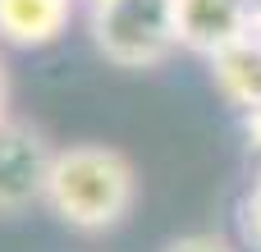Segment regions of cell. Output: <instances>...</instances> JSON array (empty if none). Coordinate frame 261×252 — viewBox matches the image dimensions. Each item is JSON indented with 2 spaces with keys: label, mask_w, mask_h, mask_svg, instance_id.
<instances>
[{
  "label": "cell",
  "mask_w": 261,
  "mask_h": 252,
  "mask_svg": "<svg viewBox=\"0 0 261 252\" xmlns=\"http://www.w3.org/2000/svg\"><path fill=\"white\" fill-rule=\"evenodd\" d=\"M73 9L78 0H0V41L41 51L69 32Z\"/></svg>",
  "instance_id": "cell-5"
},
{
  "label": "cell",
  "mask_w": 261,
  "mask_h": 252,
  "mask_svg": "<svg viewBox=\"0 0 261 252\" xmlns=\"http://www.w3.org/2000/svg\"><path fill=\"white\" fill-rule=\"evenodd\" d=\"M252 37L261 41V0H257V18H252Z\"/></svg>",
  "instance_id": "cell-11"
},
{
  "label": "cell",
  "mask_w": 261,
  "mask_h": 252,
  "mask_svg": "<svg viewBox=\"0 0 261 252\" xmlns=\"http://www.w3.org/2000/svg\"><path fill=\"white\" fill-rule=\"evenodd\" d=\"M243 138H248V147L261 156V110L257 115H243Z\"/></svg>",
  "instance_id": "cell-9"
},
{
  "label": "cell",
  "mask_w": 261,
  "mask_h": 252,
  "mask_svg": "<svg viewBox=\"0 0 261 252\" xmlns=\"http://www.w3.org/2000/svg\"><path fill=\"white\" fill-rule=\"evenodd\" d=\"M9 119V69H5V55H0V124Z\"/></svg>",
  "instance_id": "cell-10"
},
{
  "label": "cell",
  "mask_w": 261,
  "mask_h": 252,
  "mask_svg": "<svg viewBox=\"0 0 261 252\" xmlns=\"http://www.w3.org/2000/svg\"><path fill=\"white\" fill-rule=\"evenodd\" d=\"M41 207L73 234H106L124 225L128 211L138 207V170L119 147H106V142L55 147Z\"/></svg>",
  "instance_id": "cell-1"
},
{
  "label": "cell",
  "mask_w": 261,
  "mask_h": 252,
  "mask_svg": "<svg viewBox=\"0 0 261 252\" xmlns=\"http://www.w3.org/2000/svg\"><path fill=\"white\" fill-rule=\"evenodd\" d=\"M239 225H243V243L261 252V170L248 188V197H243V207H239Z\"/></svg>",
  "instance_id": "cell-7"
},
{
  "label": "cell",
  "mask_w": 261,
  "mask_h": 252,
  "mask_svg": "<svg viewBox=\"0 0 261 252\" xmlns=\"http://www.w3.org/2000/svg\"><path fill=\"white\" fill-rule=\"evenodd\" d=\"M170 5H174L179 51L202 55L206 64L252 37L257 0H170Z\"/></svg>",
  "instance_id": "cell-4"
},
{
  "label": "cell",
  "mask_w": 261,
  "mask_h": 252,
  "mask_svg": "<svg viewBox=\"0 0 261 252\" xmlns=\"http://www.w3.org/2000/svg\"><path fill=\"white\" fill-rule=\"evenodd\" d=\"M87 32L115 69H161L179 51L170 0H101L87 5Z\"/></svg>",
  "instance_id": "cell-2"
},
{
  "label": "cell",
  "mask_w": 261,
  "mask_h": 252,
  "mask_svg": "<svg viewBox=\"0 0 261 252\" xmlns=\"http://www.w3.org/2000/svg\"><path fill=\"white\" fill-rule=\"evenodd\" d=\"M87 5H101V0H87Z\"/></svg>",
  "instance_id": "cell-12"
},
{
  "label": "cell",
  "mask_w": 261,
  "mask_h": 252,
  "mask_svg": "<svg viewBox=\"0 0 261 252\" xmlns=\"http://www.w3.org/2000/svg\"><path fill=\"white\" fill-rule=\"evenodd\" d=\"M50 165H55L50 138L37 124L9 115L0 124V220H14L37 202H46Z\"/></svg>",
  "instance_id": "cell-3"
},
{
  "label": "cell",
  "mask_w": 261,
  "mask_h": 252,
  "mask_svg": "<svg viewBox=\"0 0 261 252\" xmlns=\"http://www.w3.org/2000/svg\"><path fill=\"white\" fill-rule=\"evenodd\" d=\"M211 83L239 115H257L261 110V41L257 37L216 55L211 60Z\"/></svg>",
  "instance_id": "cell-6"
},
{
  "label": "cell",
  "mask_w": 261,
  "mask_h": 252,
  "mask_svg": "<svg viewBox=\"0 0 261 252\" xmlns=\"http://www.w3.org/2000/svg\"><path fill=\"white\" fill-rule=\"evenodd\" d=\"M165 252H239L225 234H211V230H202V234H184V239H174V243H165Z\"/></svg>",
  "instance_id": "cell-8"
}]
</instances>
